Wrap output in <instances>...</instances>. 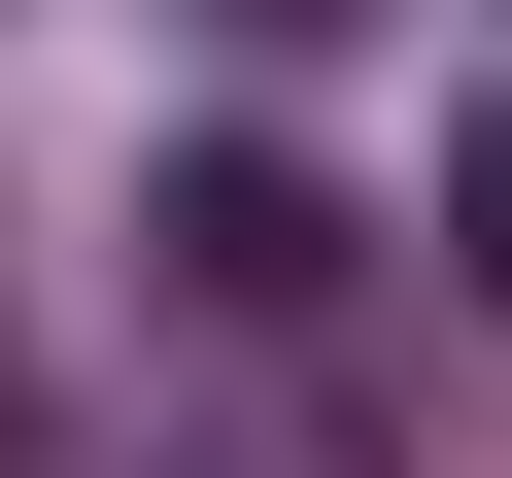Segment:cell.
<instances>
[{
	"label": "cell",
	"instance_id": "7a4b0ae2",
	"mask_svg": "<svg viewBox=\"0 0 512 478\" xmlns=\"http://www.w3.org/2000/svg\"><path fill=\"white\" fill-rule=\"evenodd\" d=\"M137 478H376L342 410H205V444H137Z\"/></svg>",
	"mask_w": 512,
	"mask_h": 478
},
{
	"label": "cell",
	"instance_id": "6da1fadb",
	"mask_svg": "<svg viewBox=\"0 0 512 478\" xmlns=\"http://www.w3.org/2000/svg\"><path fill=\"white\" fill-rule=\"evenodd\" d=\"M137 274H171L205 342H308V308H342V171H308V137H171V171H137Z\"/></svg>",
	"mask_w": 512,
	"mask_h": 478
},
{
	"label": "cell",
	"instance_id": "3957f363",
	"mask_svg": "<svg viewBox=\"0 0 512 478\" xmlns=\"http://www.w3.org/2000/svg\"><path fill=\"white\" fill-rule=\"evenodd\" d=\"M444 274H478V308H512V103H478V137H444Z\"/></svg>",
	"mask_w": 512,
	"mask_h": 478
},
{
	"label": "cell",
	"instance_id": "277c9868",
	"mask_svg": "<svg viewBox=\"0 0 512 478\" xmlns=\"http://www.w3.org/2000/svg\"><path fill=\"white\" fill-rule=\"evenodd\" d=\"M205 35H342V0H205Z\"/></svg>",
	"mask_w": 512,
	"mask_h": 478
},
{
	"label": "cell",
	"instance_id": "5b68a950",
	"mask_svg": "<svg viewBox=\"0 0 512 478\" xmlns=\"http://www.w3.org/2000/svg\"><path fill=\"white\" fill-rule=\"evenodd\" d=\"M0 410H35V308H0Z\"/></svg>",
	"mask_w": 512,
	"mask_h": 478
}]
</instances>
